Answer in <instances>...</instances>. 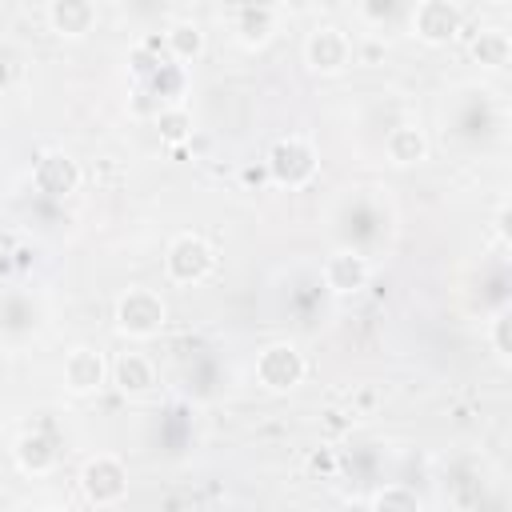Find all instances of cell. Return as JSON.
Masks as SVG:
<instances>
[{"label":"cell","mask_w":512,"mask_h":512,"mask_svg":"<svg viewBox=\"0 0 512 512\" xmlns=\"http://www.w3.org/2000/svg\"><path fill=\"white\" fill-rule=\"evenodd\" d=\"M112 320H116V332H124L128 340H152V336H160V328L168 320V308L152 288H128L116 300Z\"/></svg>","instance_id":"6da1fadb"},{"label":"cell","mask_w":512,"mask_h":512,"mask_svg":"<svg viewBox=\"0 0 512 512\" xmlns=\"http://www.w3.org/2000/svg\"><path fill=\"white\" fill-rule=\"evenodd\" d=\"M264 164H268V176L280 188H304V184H312V176L320 168V156H316V148L304 136H280L268 148Z\"/></svg>","instance_id":"7a4b0ae2"},{"label":"cell","mask_w":512,"mask_h":512,"mask_svg":"<svg viewBox=\"0 0 512 512\" xmlns=\"http://www.w3.org/2000/svg\"><path fill=\"white\" fill-rule=\"evenodd\" d=\"M80 488H84V500L96 504V508H112L128 496V468L120 456L112 452H96L84 460L80 468Z\"/></svg>","instance_id":"3957f363"},{"label":"cell","mask_w":512,"mask_h":512,"mask_svg":"<svg viewBox=\"0 0 512 512\" xmlns=\"http://www.w3.org/2000/svg\"><path fill=\"white\" fill-rule=\"evenodd\" d=\"M212 268H216V252L196 232H180L164 252V272L172 284H200Z\"/></svg>","instance_id":"277c9868"},{"label":"cell","mask_w":512,"mask_h":512,"mask_svg":"<svg viewBox=\"0 0 512 512\" xmlns=\"http://www.w3.org/2000/svg\"><path fill=\"white\" fill-rule=\"evenodd\" d=\"M464 28V8L452 0H420L408 12V32L424 44H448Z\"/></svg>","instance_id":"5b68a950"},{"label":"cell","mask_w":512,"mask_h":512,"mask_svg":"<svg viewBox=\"0 0 512 512\" xmlns=\"http://www.w3.org/2000/svg\"><path fill=\"white\" fill-rule=\"evenodd\" d=\"M304 372H308V364L296 344H268L256 356V380L268 392H292L304 380Z\"/></svg>","instance_id":"8992f818"},{"label":"cell","mask_w":512,"mask_h":512,"mask_svg":"<svg viewBox=\"0 0 512 512\" xmlns=\"http://www.w3.org/2000/svg\"><path fill=\"white\" fill-rule=\"evenodd\" d=\"M348 60H352V40L344 36V28H336V24H316V28L308 32V40H304V64H308L312 72L336 76V72L348 68Z\"/></svg>","instance_id":"52a82bcc"},{"label":"cell","mask_w":512,"mask_h":512,"mask_svg":"<svg viewBox=\"0 0 512 512\" xmlns=\"http://www.w3.org/2000/svg\"><path fill=\"white\" fill-rule=\"evenodd\" d=\"M324 288L336 292V296H352L360 292L368 280H372V264L360 248H336L328 260H324Z\"/></svg>","instance_id":"ba28073f"},{"label":"cell","mask_w":512,"mask_h":512,"mask_svg":"<svg viewBox=\"0 0 512 512\" xmlns=\"http://www.w3.org/2000/svg\"><path fill=\"white\" fill-rule=\"evenodd\" d=\"M104 380H108V360H104V352H96V348H72V352L64 356V388H68V392L92 396V392L104 388Z\"/></svg>","instance_id":"9c48e42d"},{"label":"cell","mask_w":512,"mask_h":512,"mask_svg":"<svg viewBox=\"0 0 512 512\" xmlns=\"http://www.w3.org/2000/svg\"><path fill=\"white\" fill-rule=\"evenodd\" d=\"M32 184L48 196H68V192L80 188V164L64 152H44L32 168Z\"/></svg>","instance_id":"30bf717a"},{"label":"cell","mask_w":512,"mask_h":512,"mask_svg":"<svg viewBox=\"0 0 512 512\" xmlns=\"http://www.w3.org/2000/svg\"><path fill=\"white\" fill-rule=\"evenodd\" d=\"M276 16H280L276 4H240L232 8V32L244 48H260L276 32Z\"/></svg>","instance_id":"8fae6325"},{"label":"cell","mask_w":512,"mask_h":512,"mask_svg":"<svg viewBox=\"0 0 512 512\" xmlns=\"http://www.w3.org/2000/svg\"><path fill=\"white\" fill-rule=\"evenodd\" d=\"M44 16H48L52 32L56 36H68V40H80L96 24V8L88 0H52Z\"/></svg>","instance_id":"7c38bea8"},{"label":"cell","mask_w":512,"mask_h":512,"mask_svg":"<svg viewBox=\"0 0 512 512\" xmlns=\"http://www.w3.org/2000/svg\"><path fill=\"white\" fill-rule=\"evenodd\" d=\"M108 372H112V380H116V388L124 396H140V392H148L156 384V368H152V360L144 352H120L108 364Z\"/></svg>","instance_id":"4fadbf2b"},{"label":"cell","mask_w":512,"mask_h":512,"mask_svg":"<svg viewBox=\"0 0 512 512\" xmlns=\"http://www.w3.org/2000/svg\"><path fill=\"white\" fill-rule=\"evenodd\" d=\"M384 152L396 168H412V164H424L428 160V136L424 128L416 124H396L388 136H384Z\"/></svg>","instance_id":"5bb4252c"},{"label":"cell","mask_w":512,"mask_h":512,"mask_svg":"<svg viewBox=\"0 0 512 512\" xmlns=\"http://www.w3.org/2000/svg\"><path fill=\"white\" fill-rule=\"evenodd\" d=\"M16 464H20V472H32V476H44V472H52L56 468V460H60V448H56V440L52 436H44V432H24L20 440H16Z\"/></svg>","instance_id":"9a60e30c"},{"label":"cell","mask_w":512,"mask_h":512,"mask_svg":"<svg viewBox=\"0 0 512 512\" xmlns=\"http://www.w3.org/2000/svg\"><path fill=\"white\" fill-rule=\"evenodd\" d=\"M200 52H204V28L196 24V20H176V24H168V32H164V56L172 60V64H192V60H200Z\"/></svg>","instance_id":"2e32d148"},{"label":"cell","mask_w":512,"mask_h":512,"mask_svg":"<svg viewBox=\"0 0 512 512\" xmlns=\"http://www.w3.org/2000/svg\"><path fill=\"white\" fill-rule=\"evenodd\" d=\"M468 48H472V56H476L484 68H492V72L508 68V60H512V36H508L504 28H480Z\"/></svg>","instance_id":"e0dca14e"},{"label":"cell","mask_w":512,"mask_h":512,"mask_svg":"<svg viewBox=\"0 0 512 512\" xmlns=\"http://www.w3.org/2000/svg\"><path fill=\"white\" fill-rule=\"evenodd\" d=\"M156 132H160V140L164 144H184V140H192V112L184 108V104H164V108H156Z\"/></svg>","instance_id":"ac0fdd59"},{"label":"cell","mask_w":512,"mask_h":512,"mask_svg":"<svg viewBox=\"0 0 512 512\" xmlns=\"http://www.w3.org/2000/svg\"><path fill=\"white\" fill-rule=\"evenodd\" d=\"M32 308H28V300L24 296H8V300H0V336H8V340H20V336H28L32 332Z\"/></svg>","instance_id":"d6986e66"},{"label":"cell","mask_w":512,"mask_h":512,"mask_svg":"<svg viewBox=\"0 0 512 512\" xmlns=\"http://www.w3.org/2000/svg\"><path fill=\"white\" fill-rule=\"evenodd\" d=\"M368 504L372 512H424V500L408 484H384Z\"/></svg>","instance_id":"ffe728a7"},{"label":"cell","mask_w":512,"mask_h":512,"mask_svg":"<svg viewBox=\"0 0 512 512\" xmlns=\"http://www.w3.org/2000/svg\"><path fill=\"white\" fill-rule=\"evenodd\" d=\"M508 324H512V316H508V308H500V312L492 316V324H488V336H492V352H496L500 360H508V356H512V340H508Z\"/></svg>","instance_id":"44dd1931"},{"label":"cell","mask_w":512,"mask_h":512,"mask_svg":"<svg viewBox=\"0 0 512 512\" xmlns=\"http://www.w3.org/2000/svg\"><path fill=\"white\" fill-rule=\"evenodd\" d=\"M312 468H324V472H332V468H336V460H332L328 452H316V456H312Z\"/></svg>","instance_id":"7402d4cb"},{"label":"cell","mask_w":512,"mask_h":512,"mask_svg":"<svg viewBox=\"0 0 512 512\" xmlns=\"http://www.w3.org/2000/svg\"><path fill=\"white\" fill-rule=\"evenodd\" d=\"M340 512H372V504L368 500H344Z\"/></svg>","instance_id":"603a6c76"},{"label":"cell","mask_w":512,"mask_h":512,"mask_svg":"<svg viewBox=\"0 0 512 512\" xmlns=\"http://www.w3.org/2000/svg\"><path fill=\"white\" fill-rule=\"evenodd\" d=\"M8 80H12V68H8V60H4V56H0V92H4V88H8Z\"/></svg>","instance_id":"cb8c5ba5"},{"label":"cell","mask_w":512,"mask_h":512,"mask_svg":"<svg viewBox=\"0 0 512 512\" xmlns=\"http://www.w3.org/2000/svg\"><path fill=\"white\" fill-rule=\"evenodd\" d=\"M44 512H56V508H44Z\"/></svg>","instance_id":"d4e9b609"}]
</instances>
